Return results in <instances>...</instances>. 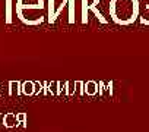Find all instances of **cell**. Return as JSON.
Wrapping results in <instances>:
<instances>
[{
  "mask_svg": "<svg viewBox=\"0 0 149 132\" xmlns=\"http://www.w3.org/2000/svg\"><path fill=\"white\" fill-rule=\"evenodd\" d=\"M137 12V0H111L110 2V15L117 24H132L136 19Z\"/></svg>",
  "mask_w": 149,
  "mask_h": 132,
  "instance_id": "obj_1",
  "label": "cell"
},
{
  "mask_svg": "<svg viewBox=\"0 0 149 132\" xmlns=\"http://www.w3.org/2000/svg\"><path fill=\"white\" fill-rule=\"evenodd\" d=\"M44 2L42 0H18L16 2V11H34V9H42Z\"/></svg>",
  "mask_w": 149,
  "mask_h": 132,
  "instance_id": "obj_2",
  "label": "cell"
},
{
  "mask_svg": "<svg viewBox=\"0 0 149 132\" xmlns=\"http://www.w3.org/2000/svg\"><path fill=\"white\" fill-rule=\"evenodd\" d=\"M19 123H18V120H16V114H13V113H6L5 116H3V126L5 128H15V126H18Z\"/></svg>",
  "mask_w": 149,
  "mask_h": 132,
  "instance_id": "obj_3",
  "label": "cell"
},
{
  "mask_svg": "<svg viewBox=\"0 0 149 132\" xmlns=\"http://www.w3.org/2000/svg\"><path fill=\"white\" fill-rule=\"evenodd\" d=\"M21 93H22L21 84L18 81H10L9 82V94L10 95H19Z\"/></svg>",
  "mask_w": 149,
  "mask_h": 132,
  "instance_id": "obj_4",
  "label": "cell"
},
{
  "mask_svg": "<svg viewBox=\"0 0 149 132\" xmlns=\"http://www.w3.org/2000/svg\"><path fill=\"white\" fill-rule=\"evenodd\" d=\"M6 24H12V0H6V13H5Z\"/></svg>",
  "mask_w": 149,
  "mask_h": 132,
  "instance_id": "obj_5",
  "label": "cell"
},
{
  "mask_svg": "<svg viewBox=\"0 0 149 132\" xmlns=\"http://www.w3.org/2000/svg\"><path fill=\"white\" fill-rule=\"evenodd\" d=\"M32 87H34L32 82H24L21 88H22V93H24V94H28V95H29V94L34 93V88H32Z\"/></svg>",
  "mask_w": 149,
  "mask_h": 132,
  "instance_id": "obj_6",
  "label": "cell"
},
{
  "mask_svg": "<svg viewBox=\"0 0 149 132\" xmlns=\"http://www.w3.org/2000/svg\"><path fill=\"white\" fill-rule=\"evenodd\" d=\"M25 119H26V116H25L24 113H18V114H16V120H18V123H24Z\"/></svg>",
  "mask_w": 149,
  "mask_h": 132,
  "instance_id": "obj_7",
  "label": "cell"
},
{
  "mask_svg": "<svg viewBox=\"0 0 149 132\" xmlns=\"http://www.w3.org/2000/svg\"><path fill=\"white\" fill-rule=\"evenodd\" d=\"M3 116H5V114H2V113H0V120H2V123H3Z\"/></svg>",
  "mask_w": 149,
  "mask_h": 132,
  "instance_id": "obj_8",
  "label": "cell"
}]
</instances>
